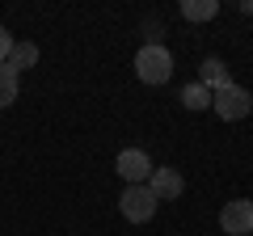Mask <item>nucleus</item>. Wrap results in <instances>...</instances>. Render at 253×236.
I'll use <instances>...</instances> for the list:
<instances>
[{
	"label": "nucleus",
	"mask_w": 253,
	"mask_h": 236,
	"mask_svg": "<svg viewBox=\"0 0 253 236\" xmlns=\"http://www.w3.org/2000/svg\"><path fill=\"white\" fill-rule=\"evenodd\" d=\"M135 76L144 84H165L173 76V55H169V46H161V42H148L144 51L135 55Z\"/></svg>",
	"instance_id": "nucleus-1"
},
{
	"label": "nucleus",
	"mask_w": 253,
	"mask_h": 236,
	"mask_svg": "<svg viewBox=\"0 0 253 236\" xmlns=\"http://www.w3.org/2000/svg\"><path fill=\"white\" fill-rule=\"evenodd\" d=\"M211 110H215L224 122H236V118H245L253 110V97H249V89H241V84H224V89L211 93Z\"/></svg>",
	"instance_id": "nucleus-2"
},
{
	"label": "nucleus",
	"mask_w": 253,
	"mask_h": 236,
	"mask_svg": "<svg viewBox=\"0 0 253 236\" xmlns=\"http://www.w3.org/2000/svg\"><path fill=\"white\" fill-rule=\"evenodd\" d=\"M118 211H123L126 224H148L156 215V194L148 186H126L123 198H118Z\"/></svg>",
	"instance_id": "nucleus-3"
},
{
	"label": "nucleus",
	"mask_w": 253,
	"mask_h": 236,
	"mask_svg": "<svg viewBox=\"0 0 253 236\" xmlns=\"http://www.w3.org/2000/svg\"><path fill=\"white\" fill-rule=\"evenodd\" d=\"M114 169H118V177H123L126 186H148V177H152L156 164L148 160L144 148H123V152H118V160H114Z\"/></svg>",
	"instance_id": "nucleus-4"
},
{
	"label": "nucleus",
	"mask_w": 253,
	"mask_h": 236,
	"mask_svg": "<svg viewBox=\"0 0 253 236\" xmlns=\"http://www.w3.org/2000/svg\"><path fill=\"white\" fill-rule=\"evenodd\" d=\"M219 228H224L228 236H249L253 232V202L249 198L224 202V211H219Z\"/></svg>",
	"instance_id": "nucleus-5"
},
{
	"label": "nucleus",
	"mask_w": 253,
	"mask_h": 236,
	"mask_svg": "<svg viewBox=\"0 0 253 236\" xmlns=\"http://www.w3.org/2000/svg\"><path fill=\"white\" fill-rule=\"evenodd\" d=\"M148 190L156 194V202H173V198H181V194H186V182H181L177 169H152Z\"/></svg>",
	"instance_id": "nucleus-6"
},
{
	"label": "nucleus",
	"mask_w": 253,
	"mask_h": 236,
	"mask_svg": "<svg viewBox=\"0 0 253 236\" xmlns=\"http://www.w3.org/2000/svg\"><path fill=\"white\" fill-rule=\"evenodd\" d=\"M199 84H207L211 93L224 89V84H232V80H228V64H224V59H215V55H207L203 68H199Z\"/></svg>",
	"instance_id": "nucleus-7"
},
{
	"label": "nucleus",
	"mask_w": 253,
	"mask_h": 236,
	"mask_svg": "<svg viewBox=\"0 0 253 236\" xmlns=\"http://www.w3.org/2000/svg\"><path fill=\"white\" fill-rule=\"evenodd\" d=\"M219 13V0H181V17L186 21H211Z\"/></svg>",
	"instance_id": "nucleus-8"
},
{
	"label": "nucleus",
	"mask_w": 253,
	"mask_h": 236,
	"mask_svg": "<svg viewBox=\"0 0 253 236\" xmlns=\"http://www.w3.org/2000/svg\"><path fill=\"white\" fill-rule=\"evenodd\" d=\"M34 64H38V46L34 42H17V46H13V55H9L13 72H26V68H34Z\"/></svg>",
	"instance_id": "nucleus-9"
},
{
	"label": "nucleus",
	"mask_w": 253,
	"mask_h": 236,
	"mask_svg": "<svg viewBox=\"0 0 253 236\" xmlns=\"http://www.w3.org/2000/svg\"><path fill=\"white\" fill-rule=\"evenodd\" d=\"M181 106L186 110H211V89L207 84H186L181 89Z\"/></svg>",
	"instance_id": "nucleus-10"
},
{
	"label": "nucleus",
	"mask_w": 253,
	"mask_h": 236,
	"mask_svg": "<svg viewBox=\"0 0 253 236\" xmlns=\"http://www.w3.org/2000/svg\"><path fill=\"white\" fill-rule=\"evenodd\" d=\"M17 101V72L9 64H0V110Z\"/></svg>",
	"instance_id": "nucleus-11"
},
{
	"label": "nucleus",
	"mask_w": 253,
	"mask_h": 236,
	"mask_svg": "<svg viewBox=\"0 0 253 236\" xmlns=\"http://www.w3.org/2000/svg\"><path fill=\"white\" fill-rule=\"evenodd\" d=\"M13 46H17V42H13V34H9V30H4V26H0V64H9Z\"/></svg>",
	"instance_id": "nucleus-12"
}]
</instances>
